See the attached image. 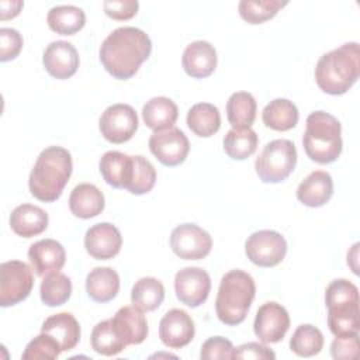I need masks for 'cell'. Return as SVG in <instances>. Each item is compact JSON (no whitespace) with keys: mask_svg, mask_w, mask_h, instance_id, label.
<instances>
[{"mask_svg":"<svg viewBox=\"0 0 360 360\" xmlns=\"http://www.w3.org/2000/svg\"><path fill=\"white\" fill-rule=\"evenodd\" d=\"M152 52L150 38L136 27H120L103 41L98 58L115 79H131Z\"/></svg>","mask_w":360,"mask_h":360,"instance_id":"cell-1","label":"cell"},{"mask_svg":"<svg viewBox=\"0 0 360 360\" xmlns=\"http://www.w3.org/2000/svg\"><path fill=\"white\" fill-rule=\"evenodd\" d=\"M73 169L72 156L62 146H48L37 158V162L28 177L31 194L44 202L56 201Z\"/></svg>","mask_w":360,"mask_h":360,"instance_id":"cell-2","label":"cell"},{"mask_svg":"<svg viewBox=\"0 0 360 360\" xmlns=\"http://www.w3.org/2000/svg\"><path fill=\"white\" fill-rule=\"evenodd\" d=\"M360 51L357 42H346L323 53L315 66L318 87L328 94H345L359 79Z\"/></svg>","mask_w":360,"mask_h":360,"instance_id":"cell-3","label":"cell"},{"mask_svg":"<svg viewBox=\"0 0 360 360\" xmlns=\"http://www.w3.org/2000/svg\"><path fill=\"white\" fill-rule=\"evenodd\" d=\"M256 294L253 277L243 270H231L221 278L215 312L218 319L229 326L242 323Z\"/></svg>","mask_w":360,"mask_h":360,"instance_id":"cell-4","label":"cell"},{"mask_svg":"<svg viewBox=\"0 0 360 360\" xmlns=\"http://www.w3.org/2000/svg\"><path fill=\"white\" fill-rule=\"evenodd\" d=\"M302 145L307 156L321 165L335 162L342 153V125L336 117L325 111H314L307 117Z\"/></svg>","mask_w":360,"mask_h":360,"instance_id":"cell-5","label":"cell"},{"mask_svg":"<svg viewBox=\"0 0 360 360\" xmlns=\"http://www.w3.org/2000/svg\"><path fill=\"white\" fill-rule=\"evenodd\" d=\"M325 302L328 326L336 338L359 333V290L352 281L346 278L333 280L326 288Z\"/></svg>","mask_w":360,"mask_h":360,"instance_id":"cell-6","label":"cell"},{"mask_svg":"<svg viewBox=\"0 0 360 360\" xmlns=\"http://www.w3.org/2000/svg\"><path fill=\"white\" fill-rule=\"evenodd\" d=\"M295 165V145L290 139H273L257 156L255 169L263 183H280L292 173Z\"/></svg>","mask_w":360,"mask_h":360,"instance_id":"cell-7","label":"cell"},{"mask_svg":"<svg viewBox=\"0 0 360 360\" xmlns=\"http://www.w3.org/2000/svg\"><path fill=\"white\" fill-rule=\"evenodd\" d=\"M34 287L31 267L21 260H8L0 264V305L13 307L24 301Z\"/></svg>","mask_w":360,"mask_h":360,"instance_id":"cell-8","label":"cell"},{"mask_svg":"<svg viewBox=\"0 0 360 360\" xmlns=\"http://www.w3.org/2000/svg\"><path fill=\"white\" fill-rule=\"evenodd\" d=\"M245 253L259 267H274L285 257L287 242L277 231L262 229L246 239Z\"/></svg>","mask_w":360,"mask_h":360,"instance_id":"cell-9","label":"cell"},{"mask_svg":"<svg viewBox=\"0 0 360 360\" xmlns=\"http://www.w3.org/2000/svg\"><path fill=\"white\" fill-rule=\"evenodd\" d=\"M98 128L108 142L124 143L129 141L138 129L136 111L129 104H112L101 114Z\"/></svg>","mask_w":360,"mask_h":360,"instance_id":"cell-10","label":"cell"},{"mask_svg":"<svg viewBox=\"0 0 360 360\" xmlns=\"http://www.w3.org/2000/svg\"><path fill=\"white\" fill-rule=\"evenodd\" d=\"M170 248L180 259L200 260L211 252L212 238L195 224H181L170 233Z\"/></svg>","mask_w":360,"mask_h":360,"instance_id":"cell-11","label":"cell"},{"mask_svg":"<svg viewBox=\"0 0 360 360\" xmlns=\"http://www.w3.org/2000/svg\"><path fill=\"white\" fill-rule=\"evenodd\" d=\"M149 149L162 165L173 167L186 160L190 142L181 129L172 127L155 131L149 138Z\"/></svg>","mask_w":360,"mask_h":360,"instance_id":"cell-12","label":"cell"},{"mask_svg":"<svg viewBox=\"0 0 360 360\" xmlns=\"http://www.w3.org/2000/svg\"><path fill=\"white\" fill-rule=\"evenodd\" d=\"M211 278L201 267H184L176 273L174 291L180 302L197 308L204 304L210 295Z\"/></svg>","mask_w":360,"mask_h":360,"instance_id":"cell-13","label":"cell"},{"mask_svg":"<svg viewBox=\"0 0 360 360\" xmlns=\"http://www.w3.org/2000/svg\"><path fill=\"white\" fill-rule=\"evenodd\" d=\"M290 328L287 309L274 301L264 302L256 312L253 330L263 343H277L283 340Z\"/></svg>","mask_w":360,"mask_h":360,"instance_id":"cell-14","label":"cell"},{"mask_svg":"<svg viewBox=\"0 0 360 360\" xmlns=\"http://www.w3.org/2000/svg\"><path fill=\"white\" fill-rule=\"evenodd\" d=\"M195 333L193 318L183 309L173 308L167 311L159 322V338L170 349L187 346Z\"/></svg>","mask_w":360,"mask_h":360,"instance_id":"cell-15","label":"cell"},{"mask_svg":"<svg viewBox=\"0 0 360 360\" xmlns=\"http://www.w3.org/2000/svg\"><path fill=\"white\" fill-rule=\"evenodd\" d=\"M121 245L122 236L118 228L110 222L96 224L84 235V248L97 260L112 259L120 253Z\"/></svg>","mask_w":360,"mask_h":360,"instance_id":"cell-16","label":"cell"},{"mask_svg":"<svg viewBox=\"0 0 360 360\" xmlns=\"http://www.w3.org/2000/svg\"><path fill=\"white\" fill-rule=\"evenodd\" d=\"M79 62L77 49L68 41L51 42L42 55L45 70L59 80L72 77L77 72Z\"/></svg>","mask_w":360,"mask_h":360,"instance_id":"cell-17","label":"cell"},{"mask_svg":"<svg viewBox=\"0 0 360 360\" xmlns=\"http://www.w3.org/2000/svg\"><path fill=\"white\" fill-rule=\"evenodd\" d=\"M28 259L41 277L52 271H59L66 262V253L62 243L55 239H41L28 249Z\"/></svg>","mask_w":360,"mask_h":360,"instance_id":"cell-18","label":"cell"},{"mask_svg":"<svg viewBox=\"0 0 360 360\" xmlns=\"http://www.w3.org/2000/svg\"><path fill=\"white\" fill-rule=\"evenodd\" d=\"M181 65L184 72L194 79H204L217 68V51L207 41H194L183 52Z\"/></svg>","mask_w":360,"mask_h":360,"instance_id":"cell-19","label":"cell"},{"mask_svg":"<svg viewBox=\"0 0 360 360\" xmlns=\"http://www.w3.org/2000/svg\"><path fill=\"white\" fill-rule=\"evenodd\" d=\"M333 194V181L328 172L315 170L309 173L297 188V198L301 204L318 208L325 205Z\"/></svg>","mask_w":360,"mask_h":360,"instance_id":"cell-20","label":"cell"},{"mask_svg":"<svg viewBox=\"0 0 360 360\" xmlns=\"http://www.w3.org/2000/svg\"><path fill=\"white\" fill-rule=\"evenodd\" d=\"M48 214L38 205L21 204L11 211L10 228L21 238H32L48 228Z\"/></svg>","mask_w":360,"mask_h":360,"instance_id":"cell-21","label":"cell"},{"mask_svg":"<svg viewBox=\"0 0 360 360\" xmlns=\"http://www.w3.org/2000/svg\"><path fill=\"white\" fill-rule=\"evenodd\" d=\"M111 322L127 346L139 345L148 336L146 318L142 315V311L135 307L120 308L111 318Z\"/></svg>","mask_w":360,"mask_h":360,"instance_id":"cell-22","label":"cell"},{"mask_svg":"<svg viewBox=\"0 0 360 360\" xmlns=\"http://www.w3.org/2000/svg\"><path fill=\"white\" fill-rule=\"evenodd\" d=\"M41 332H45L56 339L62 352H69L80 340V325L70 312H59L46 318L41 326Z\"/></svg>","mask_w":360,"mask_h":360,"instance_id":"cell-23","label":"cell"},{"mask_svg":"<svg viewBox=\"0 0 360 360\" xmlns=\"http://www.w3.org/2000/svg\"><path fill=\"white\" fill-rule=\"evenodd\" d=\"M104 194L90 183L77 184L69 195V208L72 214L82 219L97 217L104 210Z\"/></svg>","mask_w":360,"mask_h":360,"instance_id":"cell-24","label":"cell"},{"mask_svg":"<svg viewBox=\"0 0 360 360\" xmlns=\"http://www.w3.org/2000/svg\"><path fill=\"white\" fill-rule=\"evenodd\" d=\"M98 170L107 184L127 190L132 174V156L118 150H108L101 156Z\"/></svg>","mask_w":360,"mask_h":360,"instance_id":"cell-25","label":"cell"},{"mask_svg":"<svg viewBox=\"0 0 360 360\" xmlns=\"http://www.w3.org/2000/svg\"><path fill=\"white\" fill-rule=\"evenodd\" d=\"M87 295L96 302H108L120 291V276L111 267H94L86 278Z\"/></svg>","mask_w":360,"mask_h":360,"instance_id":"cell-26","label":"cell"},{"mask_svg":"<svg viewBox=\"0 0 360 360\" xmlns=\"http://www.w3.org/2000/svg\"><path fill=\"white\" fill-rule=\"evenodd\" d=\"M179 110L173 100L165 96L150 98L142 107V118L148 128L153 131H162L172 128L177 121Z\"/></svg>","mask_w":360,"mask_h":360,"instance_id":"cell-27","label":"cell"},{"mask_svg":"<svg viewBox=\"0 0 360 360\" xmlns=\"http://www.w3.org/2000/svg\"><path fill=\"white\" fill-rule=\"evenodd\" d=\"M298 110L287 98H274L262 111L263 124L274 131H290L298 122Z\"/></svg>","mask_w":360,"mask_h":360,"instance_id":"cell-28","label":"cell"},{"mask_svg":"<svg viewBox=\"0 0 360 360\" xmlns=\"http://www.w3.org/2000/svg\"><path fill=\"white\" fill-rule=\"evenodd\" d=\"M48 27L60 35H73L86 24V14L80 7L72 4L55 6L46 15Z\"/></svg>","mask_w":360,"mask_h":360,"instance_id":"cell-29","label":"cell"},{"mask_svg":"<svg viewBox=\"0 0 360 360\" xmlns=\"http://www.w3.org/2000/svg\"><path fill=\"white\" fill-rule=\"evenodd\" d=\"M186 122L197 136L210 138L221 127V114L211 103H197L188 110Z\"/></svg>","mask_w":360,"mask_h":360,"instance_id":"cell-30","label":"cell"},{"mask_svg":"<svg viewBox=\"0 0 360 360\" xmlns=\"http://www.w3.org/2000/svg\"><path fill=\"white\" fill-rule=\"evenodd\" d=\"M165 300V287L155 277L139 278L131 290V302L142 312H150L160 307Z\"/></svg>","mask_w":360,"mask_h":360,"instance_id":"cell-31","label":"cell"},{"mask_svg":"<svg viewBox=\"0 0 360 360\" xmlns=\"http://www.w3.org/2000/svg\"><path fill=\"white\" fill-rule=\"evenodd\" d=\"M256 100L248 91L233 93L226 103V117L235 129L250 128L256 118Z\"/></svg>","mask_w":360,"mask_h":360,"instance_id":"cell-32","label":"cell"},{"mask_svg":"<svg viewBox=\"0 0 360 360\" xmlns=\"http://www.w3.org/2000/svg\"><path fill=\"white\" fill-rule=\"evenodd\" d=\"M90 343L93 350L103 356H115L127 347V343L115 330L111 319L101 321L93 328Z\"/></svg>","mask_w":360,"mask_h":360,"instance_id":"cell-33","label":"cell"},{"mask_svg":"<svg viewBox=\"0 0 360 360\" xmlns=\"http://www.w3.org/2000/svg\"><path fill=\"white\" fill-rule=\"evenodd\" d=\"M257 134L252 128H232L224 136V150L231 159L235 160H245L252 156L257 149Z\"/></svg>","mask_w":360,"mask_h":360,"instance_id":"cell-34","label":"cell"},{"mask_svg":"<svg viewBox=\"0 0 360 360\" xmlns=\"http://www.w3.org/2000/svg\"><path fill=\"white\" fill-rule=\"evenodd\" d=\"M39 294L45 305L59 307L70 298L72 281L66 274L60 271H52L44 277L39 287Z\"/></svg>","mask_w":360,"mask_h":360,"instance_id":"cell-35","label":"cell"},{"mask_svg":"<svg viewBox=\"0 0 360 360\" xmlns=\"http://www.w3.org/2000/svg\"><path fill=\"white\" fill-rule=\"evenodd\" d=\"M323 347L322 332L309 323L300 325L290 340V349L301 357H311L318 354Z\"/></svg>","mask_w":360,"mask_h":360,"instance_id":"cell-36","label":"cell"},{"mask_svg":"<svg viewBox=\"0 0 360 360\" xmlns=\"http://www.w3.org/2000/svg\"><path fill=\"white\" fill-rule=\"evenodd\" d=\"M288 1L281 0H242L238 6L239 15L249 24H262L273 18Z\"/></svg>","mask_w":360,"mask_h":360,"instance_id":"cell-37","label":"cell"},{"mask_svg":"<svg viewBox=\"0 0 360 360\" xmlns=\"http://www.w3.org/2000/svg\"><path fill=\"white\" fill-rule=\"evenodd\" d=\"M156 183V170L153 165L143 156H132V174L127 186L131 194L141 195L149 193Z\"/></svg>","mask_w":360,"mask_h":360,"instance_id":"cell-38","label":"cell"},{"mask_svg":"<svg viewBox=\"0 0 360 360\" xmlns=\"http://www.w3.org/2000/svg\"><path fill=\"white\" fill-rule=\"evenodd\" d=\"M62 353V349L55 338L51 335L41 332L35 336L27 346L22 353V360H55Z\"/></svg>","mask_w":360,"mask_h":360,"instance_id":"cell-39","label":"cell"},{"mask_svg":"<svg viewBox=\"0 0 360 360\" xmlns=\"http://www.w3.org/2000/svg\"><path fill=\"white\" fill-rule=\"evenodd\" d=\"M200 357L204 360L235 359V347L231 340L222 336H212L202 343Z\"/></svg>","mask_w":360,"mask_h":360,"instance_id":"cell-40","label":"cell"},{"mask_svg":"<svg viewBox=\"0 0 360 360\" xmlns=\"http://www.w3.org/2000/svg\"><path fill=\"white\" fill-rule=\"evenodd\" d=\"M22 48V37L14 28H0V60L8 62L18 56Z\"/></svg>","mask_w":360,"mask_h":360,"instance_id":"cell-41","label":"cell"},{"mask_svg":"<svg viewBox=\"0 0 360 360\" xmlns=\"http://www.w3.org/2000/svg\"><path fill=\"white\" fill-rule=\"evenodd\" d=\"M139 3L136 0H108L103 3L104 13L118 21L132 18L138 11Z\"/></svg>","mask_w":360,"mask_h":360,"instance_id":"cell-42","label":"cell"},{"mask_svg":"<svg viewBox=\"0 0 360 360\" xmlns=\"http://www.w3.org/2000/svg\"><path fill=\"white\" fill-rule=\"evenodd\" d=\"M330 354L333 359H357L359 356V333L350 336L335 338L330 345Z\"/></svg>","mask_w":360,"mask_h":360,"instance_id":"cell-43","label":"cell"},{"mask_svg":"<svg viewBox=\"0 0 360 360\" xmlns=\"http://www.w3.org/2000/svg\"><path fill=\"white\" fill-rule=\"evenodd\" d=\"M235 359H255V360H273L276 354L271 349L262 343L249 342L235 349Z\"/></svg>","mask_w":360,"mask_h":360,"instance_id":"cell-44","label":"cell"},{"mask_svg":"<svg viewBox=\"0 0 360 360\" xmlns=\"http://www.w3.org/2000/svg\"><path fill=\"white\" fill-rule=\"evenodd\" d=\"M24 7V1L21 0H14V1H7V0H1L0 1V18L4 21V20H8V18H14L15 15L20 14L21 8Z\"/></svg>","mask_w":360,"mask_h":360,"instance_id":"cell-45","label":"cell"}]
</instances>
